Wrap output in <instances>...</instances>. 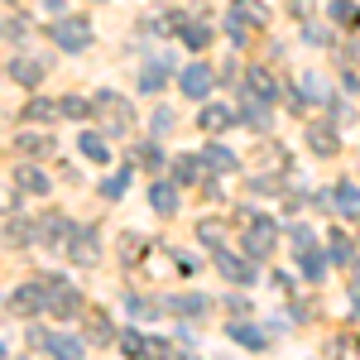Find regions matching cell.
<instances>
[{
  "label": "cell",
  "instance_id": "6",
  "mask_svg": "<svg viewBox=\"0 0 360 360\" xmlns=\"http://www.w3.org/2000/svg\"><path fill=\"white\" fill-rule=\"evenodd\" d=\"M15 307L20 312H49V278H34L25 288H15Z\"/></svg>",
  "mask_w": 360,
  "mask_h": 360
},
{
  "label": "cell",
  "instance_id": "14",
  "mask_svg": "<svg viewBox=\"0 0 360 360\" xmlns=\"http://www.w3.org/2000/svg\"><path fill=\"white\" fill-rule=\"evenodd\" d=\"M49 351L63 360H77L82 356V336H49Z\"/></svg>",
  "mask_w": 360,
  "mask_h": 360
},
{
  "label": "cell",
  "instance_id": "17",
  "mask_svg": "<svg viewBox=\"0 0 360 360\" xmlns=\"http://www.w3.org/2000/svg\"><path fill=\"white\" fill-rule=\"evenodd\" d=\"M15 144H20L25 154H49V149H53V139H49V135H34V130H25Z\"/></svg>",
  "mask_w": 360,
  "mask_h": 360
},
{
  "label": "cell",
  "instance_id": "25",
  "mask_svg": "<svg viewBox=\"0 0 360 360\" xmlns=\"http://www.w3.org/2000/svg\"><path fill=\"white\" fill-rule=\"evenodd\" d=\"M86 336L106 346V341H115V327H111V322H91V327H86Z\"/></svg>",
  "mask_w": 360,
  "mask_h": 360
},
{
  "label": "cell",
  "instance_id": "1",
  "mask_svg": "<svg viewBox=\"0 0 360 360\" xmlns=\"http://www.w3.org/2000/svg\"><path fill=\"white\" fill-rule=\"evenodd\" d=\"M91 106H96V115H101L106 135H125V130L135 125V111H130V101H125V96H115V91H101Z\"/></svg>",
  "mask_w": 360,
  "mask_h": 360
},
{
  "label": "cell",
  "instance_id": "30",
  "mask_svg": "<svg viewBox=\"0 0 360 360\" xmlns=\"http://www.w3.org/2000/svg\"><path fill=\"white\" fill-rule=\"evenodd\" d=\"M207 39H212V34H207V29H202V25H193V29H188V34H183V44H188V49H202Z\"/></svg>",
  "mask_w": 360,
  "mask_h": 360
},
{
  "label": "cell",
  "instance_id": "33",
  "mask_svg": "<svg viewBox=\"0 0 360 360\" xmlns=\"http://www.w3.org/2000/svg\"><path fill=\"white\" fill-rule=\"evenodd\" d=\"M25 341H29V346H34V351H49V332H39V327H34V332H29Z\"/></svg>",
  "mask_w": 360,
  "mask_h": 360
},
{
  "label": "cell",
  "instance_id": "3",
  "mask_svg": "<svg viewBox=\"0 0 360 360\" xmlns=\"http://www.w3.org/2000/svg\"><path fill=\"white\" fill-rule=\"evenodd\" d=\"M68 259L72 264H96L101 259V240H96V231H86V226H72V236H68Z\"/></svg>",
  "mask_w": 360,
  "mask_h": 360
},
{
  "label": "cell",
  "instance_id": "20",
  "mask_svg": "<svg viewBox=\"0 0 360 360\" xmlns=\"http://www.w3.org/2000/svg\"><path fill=\"white\" fill-rule=\"evenodd\" d=\"M207 168L231 173V168H236V154H231V149H221V144H212V149H207Z\"/></svg>",
  "mask_w": 360,
  "mask_h": 360
},
{
  "label": "cell",
  "instance_id": "29",
  "mask_svg": "<svg viewBox=\"0 0 360 360\" xmlns=\"http://www.w3.org/2000/svg\"><path fill=\"white\" fill-rule=\"evenodd\" d=\"M139 250H149V245H139V236H125V240H120V255H125L130 264L139 259Z\"/></svg>",
  "mask_w": 360,
  "mask_h": 360
},
{
  "label": "cell",
  "instance_id": "12",
  "mask_svg": "<svg viewBox=\"0 0 360 360\" xmlns=\"http://www.w3.org/2000/svg\"><path fill=\"white\" fill-rule=\"evenodd\" d=\"M15 183H20L25 193H34V197H44V193H49V178H44V173H39L34 164H25V168H20V178H15Z\"/></svg>",
  "mask_w": 360,
  "mask_h": 360
},
{
  "label": "cell",
  "instance_id": "15",
  "mask_svg": "<svg viewBox=\"0 0 360 360\" xmlns=\"http://www.w3.org/2000/svg\"><path fill=\"white\" fill-rule=\"evenodd\" d=\"M217 269H221V274H231L236 283H250V269L236 259V255H226V250H217Z\"/></svg>",
  "mask_w": 360,
  "mask_h": 360
},
{
  "label": "cell",
  "instance_id": "35",
  "mask_svg": "<svg viewBox=\"0 0 360 360\" xmlns=\"http://www.w3.org/2000/svg\"><path fill=\"white\" fill-rule=\"evenodd\" d=\"M0 356H5V341H0Z\"/></svg>",
  "mask_w": 360,
  "mask_h": 360
},
{
  "label": "cell",
  "instance_id": "5",
  "mask_svg": "<svg viewBox=\"0 0 360 360\" xmlns=\"http://www.w3.org/2000/svg\"><path fill=\"white\" fill-rule=\"evenodd\" d=\"M44 72H49V58H29V53H20L15 63H10V77L20 86H39L44 82Z\"/></svg>",
  "mask_w": 360,
  "mask_h": 360
},
{
  "label": "cell",
  "instance_id": "8",
  "mask_svg": "<svg viewBox=\"0 0 360 360\" xmlns=\"http://www.w3.org/2000/svg\"><path fill=\"white\" fill-rule=\"evenodd\" d=\"M58 115H63V101H49V96H29L25 101V120H34V125H49Z\"/></svg>",
  "mask_w": 360,
  "mask_h": 360
},
{
  "label": "cell",
  "instance_id": "10",
  "mask_svg": "<svg viewBox=\"0 0 360 360\" xmlns=\"http://www.w3.org/2000/svg\"><path fill=\"white\" fill-rule=\"evenodd\" d=\"M77 149H82L86 159H96V164H111V149H106V139L96 135V130H82V139H77Z\"/></svg>",
  "mask_w": 360,
  "mask_h": 360
},
{
  "label": "cell",
  "instance_id": "18",
  "mask_svg": "<svg viewBox=\"0 0 360 360\" xmlns=\"http://www.w3.org/2000/svg\"><path fill=\"white\" fill-rule=\"evenodd\" d=\"M231 336H236L240 346H255V351L264 346V332H259V327H245V322H231Z\"/></svg>",
  "mask_w": 360,
  "mask_h": 360
},
{
  "label": "cell",
  "instance_id": "9",
  "mask_svg": "<svg viewBox=\"0 0 360 360\" xmlns=\"http://www.w3.org/2000/svg\"><path fill=\"white\" fill-rule=\"evenodd\" d=\"M149 202H154V212H159V217H173V212H178V188H173V183H154Z\"/></svg>",
  "mask_w": 360,
  "mask_h": 360
},
{
  "label": "cell",
  "instance_id": "19",
  "mask_svg": "<svg viewBox=\"0 0 360 360\" xmlns=\"http://www.w3.org/2000/svg\"><path fill=\"white\" fill-rule=\"evenodd\" d=\"M139 86H144V91H164V63H159V58L139 72Z\"/></svg>",
  "mask_w": 360,
  "mask_h": 360
},
{
  "label": "cell",
  "instance_id": "28",
  "mask_svg": "<svg viewBox=\"0 0 360 360\" xmlns=\"http://www.w3.org/2000/svg\"><path fill=\"white\" fill-rule=\"evenodd\" d=\"M135 159H139L144 168H159V144H139V149H135Z\"/></svg>",
  "mask_w": 360,
  "mask_h": 360
},
{
  "label": "cell",
  "instance_id": "27",
  "mask_svg": "<svg viewBox=\"0 0 360 360\" xmlns=\"http://www.w3.org/2000/svg\"><path fill=\"white\" fill-rule=\"evenodd\" d=\"M332 20L351 25V20H356V5H351V0H332Z\"/></svg>",
  "mask_w": 360,
  "mask_h": 360
},
{
  "label": "cell",
  "instance_id": "23",
  "mask_svg": "<svg viewBox=\"0 0 360 360\" xmlns=\"http://www.w3.org/2000/svg\"><path fill=\"white\" fill-rule=\"evenodd\" d=\"M91 111H96V106H86L82 96H63V115H72V120H86Z\"/></svg>",
  "mask_w": 360,
  "mask_h": 360
},
{
  "label": "cell",
  "instance_id": "34",
  "mask_svg": "<svg viewBox=\"0 0 360 360\" xmlns=\"http://www.w3.org/2000/svg\"><path fill=\"white\" fill-rule=\"evenodd\" d=\"M341 207H346V212H360V197H356V188H341Z\"/></svg>",
  "mask_w": 360,
  "mask_h": 360
},
{
  "label": "cell",
  "instance_id": "31",
  "mask_svg": "<svg viewBox=\"0 0 360 360\" xmlns=\"http://www.w3.org/2000/svg\"><path fill=\"white\" fill-rule=\"evenodd\" d=\"M154 135H168L173 130V111H154V125H149Z\"/></svg>",
  "mask_w": 360,
  "mask_h": 360
},
{
  "label": "cell",
  "instance_id": "16",
  "mask_svg": "<svg viewBox=\"0 0 360 360\" xmlns=\"http://www.w3.org/2000/svg\"><path fill=\"white\" fill-rule=\"evenodd\" d=\"M231 120H236V115L226 111V106H207V111H202V130H231Z\"/></svg>",
  "mask_w": 360,
  "mask_h": 360
},
{
  "label": "cell",
  "instance_id": "24",
  "mask_svg": "<svg viewBox=\"0 0 360 360\" xmlns=\"http://www.w3.org/2000/svg\"><path fill=\"white\" fill-rule=\"evenodd\" d=\"M173 307H178V312H193V317H197V312H207V307H212V303H207L202 293H188V298H178V303H173Z\"/></svg>",
  "mask_w": 360,
  "mask_h": 360
},
{
  "label": "cell",
  "instance_id": "4",
  "mask_svg": "<svg viewBox=\"0 0 360 360\" xmlns=\"http://www.w3.org/2000/svg\"><path fill=\"white\" fill-rule=\"evenodd\" d=\"M49 312L53 317H77L82 312V293L72 283H63V278H49Z\"/></svg>",
  "mask_w": 360,
  "mask_h": 360
},
{
  "label": "cell",
  "instance_id": "22",
  "mask_svg": "<svg viewBox=\"0 0 360 360\" xmlns=\"http://www.w3.org/2000/svg\"><path fill=\"white\" fill-rule=\"evenodd\" d=\"M307 139H312V149H317V154H332V149H336L332 130H322V125H312V130H307Z\"/></svg>",
  "mask_w": 360,
  "mask_h": 360
},
{
  "label": "cell",
  "instance_id": "11",
  "mask_svg": "<svg viewBox=\"0 0 360 360\" xmlns=\"http://www.w3.org/2000/svg\"><path fill=\"white\" fill-rule=\"evenodd\" d=\"M269 240H274V226L255 221V226H250V236H245V250H250V255H269Z\"/></svg>",
  "mask_w": 360,
  "mask_h": 360
},
{
  "label": "cell",
  "instance_id": "2",
  "mask_svg": "<svg viewBox=\"0 0 360 360\" xmlns=\"http://www.w3.org/2000/svg\"><path fill=\"white\" fill-rule=\"evenodd\" d=\"M91 25H86L82 15H68V20H58L53 25V44L58 49H68V53H82V49H91Z\"/></svg>",
  "mask_w": 360,
  "mask_h": 360
},
{
  "label": "cell",
  "instance_id": "32",
  "mask_svg": "<svg viewBox=\"0 0 360 360\" xmlns=\"http://www.w3.org/2000/svg\"><path fill=\"white\" fill-rule=\"evenodd\" d=\"M245 120H250V130H264V120H269V115H264L259 106H255V101H250V106H245Z\"/></svg>",
  "mask_w": 360,
  "mask_h": 360
},
{
  "label": "cell",
  "instance_id": "13",
  "mask_svg": "<svg viewBox=\"0 0 360 360\" xmlns=\"http://www.w3.org/2000/svg\"><path fill=\"white\" fill-rule=\"evenodd\" d=\"M202 164H207V159L183 154V159H173V178H178V183H197V178H202Z\"/></svg>",
  "mask_w": 360,
  "mask_h": 360
},
{
  "label": "cell",
  "instance_id": "7",
  "mask_svg": "<svg viewBox=\"0 0 360 360\" xmlns=\"http://www.w3.org/2000/svg\"><path fill=\"white\" fill-rule=\"evenodd\" d=\"M178 86H183V96H193V101H202L207 91H212V68L207 63H193L183 77H178Z\"/></svg>",
  "mask_w": 360,
  "mask_h": 360
},
{
  "label": "cell",
  "instance_id": "26",
  "mask_svg": "<svg viewBox=\"0 0 360 360\" xmlns=\"http://www.w3.org/2000/svg\"><path fill=\"white\" fill-rule=\"evenodd\" d=\"M120 351H125V356H139V351H144V332H125L120 336Z\"/></svg>",
  "mask_w": 360,
  "mask_h": 360
},
{
  "label": "cell",
  "instance_id": "21",
  "mask_svg": "<svg viewBox=\"0 0 360 360\" xmlns=\"http://www.w3.org/2000/svg\"><path fill=\"white\" fill-rule=\"evenodd\" d=\"M125 188H130V168H120L115 178H106L101 183V197H125Z\"/></svg>",
  "mask_w": 360,
  "mask_h": 360
}]
</instances>
